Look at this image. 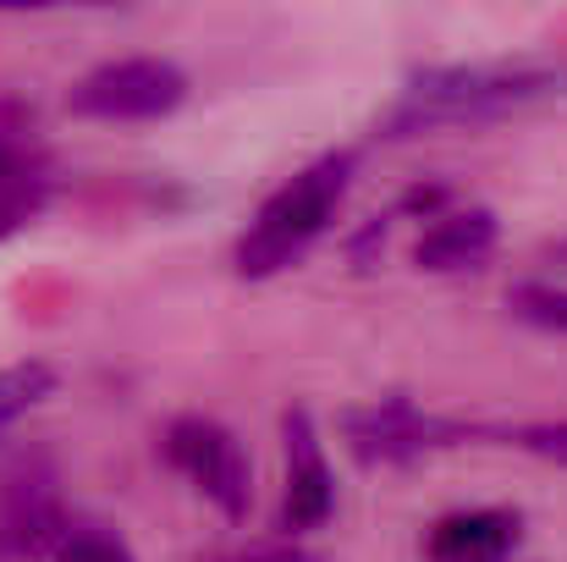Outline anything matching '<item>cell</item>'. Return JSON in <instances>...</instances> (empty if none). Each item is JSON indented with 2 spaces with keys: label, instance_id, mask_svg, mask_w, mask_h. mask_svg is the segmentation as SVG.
<instances>
[{
  "label": "cell",
  "instance_id": "obj_1",
  "mask_svg": "<svg viewBox=\"0 0 567 562\" xmlns=\"http://www.w3.org/2000/svg\"><path fill=\"white\" fill-rule=\"evenodd\" d=\"M567 89V67L557 61H474V67H424L408 78L396 105L375 122V139L402 144L441 127H480L540 105Z\"/></svg>",
  "mask_w": 567,
  "mask_h": 562
},
{
  "label": "cell",
  "instance_id": "obj_2",
  "mask_svg": "<svg viewBox=\"0 0 567 562\" xmlns=\"http://www.w3.org/2000/svg\"><path fill=\"white\" fill-rule=\"evenodd\" d=\"M353 172H359V155L353 150H331V155L309 161L303 172H292L287 183L259 204V215L248 221V232L237 237L231 270L243 282H270L287 265H298L331 232V221H337V210H342V198L353 187Z\"/></svg>",
  "mask_w": 567,
  "mask_h": 562
},
{
  "label": "cell",
  "instance_id": "obj_15",
  "mask_svg": "<svg viewBox=\"0 0 567 562\" xmlns=\"http://www.w3.org/2000/svg\"><path fill=\"white\" fill-rule=\"evenodd\" d=\"M446 210H457V187L452 183H413L396 193V215H413V221H435V215H446Z\"/></svg>",
  "mask_w": 567,
  "mask_h": 562
},
{
  "label": "cell",
  "instance_id": "obj_3",
  "mask_svg": "<svg viewBox=\"0 0 567 562\" xmlns=\"http://www.w3.org/2000/svg\"><path fill=\"white\" fill-rule=\"evenodd\" d=\"M161 452L220 519H231V524L248 519V508H254V463H248L243 441L220 419L177 413L166 425V436H161Z\"/></svg>",
  "mask_w": 567,
  "mask_h": 562
},
{
  "label": "cell",
  "instance_id": "obj_19",
  "mask_svg": "<svg viewBox=\"0 0 567 562\" xmlns=\"http://www.w3.org/2000/svg\"><path fill=\"white\" fill-rule=\"evenodd\" d=\"M215 562H315V558H303L298 546H254V552H226Z\"/></svg>",
  "mask_w": 567,
  "mask_h": 562
},
{
  "label": "cell",
  "instance_id": "obj_10",
  "mask_svg": "<svg viewBox=\"0 0 567 562\" xmlns=\"http://www.w3.org/2000/svg\"><path fill=\"white\" fill-rule=\"evenodd\" d=\"M55 365H44V359H17V365H6L0 370V436L17 425V419H28L50 391H55Z\"/></svg>",
  "mask_w": 567,
  "mask_h": 562
},
{
  "label": "cell",
  "instance_id": "obj_4",
  "mask_svg": "<svg viewBox=\"0 0 567 562\" xmlns=\"http://www.w3.org/2000/svg\"><path fill=\"white\" fill-rule=\"evenodd\" d=\"M66 508H61V474L55 458L28 447L0 463V562H44L55 558L66 535Z\"/></svg>",
  "mask_w": 567,
  "mask_h": 562
},
{
  "label": "cell",
  "instance_id": "obj_16",
  "mask_svg": "<svg viewBox=\"0 0 567 562\" xmlns=\"http://www.w3.org/2000/svg\"><path fill=\"white\" fill-rule=\"evenodd\" d=\"M22 177H50V161L33 139H0V187Z\"/></svg>",
  "mask_w": 567,
  "mask_h": 562
},
{
  "label": "cell",
  "instance_id": "obj_13",
  "mask_svg": "<svg viewBox=\"0 0 567 562\" xmlns=\"http://www.w3.org/2000/svg\"><path fill=\"white\" fill-rule=\"evenodd\" d=\"M50 204V177H22V183L0 187V243L17 237L22 226H33Z\"/></svg>",
  "mask_w": 567,
  "mask_h": 562
},
{
  "label": "cell",
  "instance_id": "obj_11",
  "mask_svg": "<svg viewBox=\"0 0 567 562\" xmlns=\"http://www.w3.org/2000/svg\"><path fill=\"white\" fill-rule=\"evenodd\" d=\"M507 315L535 326V331L567 337V287H557V282H518L507 293Z\"/></svg>",
  "mask_w": 567,
  "mask_h": 562
},
{
  "label": "cell",
  "instance_id": "obj_8",
  "mask_svg": "<svg viewBox=\"0 0 567 562\" xmlns=\"http://www.w3.org/2000/svg\"><path fill=\"white\" fill-rule=\"evenodd\" d=\"M502 243V221L485 204H457L446 215H435L419 243H413V265L430 276H457V270H480Z\"/></svg>",
  "mask_w": 567,
  "mask_h": 562
},
{
  "label": "cell",
  "instance_id": "obj_5",
  "mask_svg": "<svg viewBox=\"0 0 567 562\" xmlns=\"http://www.w3.org/2000/svg\"><path fill=\"white\" fill-rule=\"evenodd\" d=\"M183 100H188V72L166 55L105 61L66 89V111L89 122H161Z\"/></svg>",
  "mask_w": 567,
  "mask_h": 562
},
{
  "label": "cell",
  "instance_id": "obj_7",
  "mask_svg": "<svg viewBox=\"0 0 567 562\" xmlns=\"http://www.w3.org/2000/svg\"><path fill=\"white\" fill-rule=\"evenodd\" d=\"M281 452H287V491H281V530L303 535L320 530L337 513V474L326 463V441L315 430V413L292 402L281 413Z\"/></svg>",
  "mask_w": 567,
  "mask_h": 562
},
{
  "label": "cell",
  "instance_id": "obj_9",
  "mask_svg": "<svg viewBox=\"0 0 567 562\" xmlns=\"http://www.w3.org/2000/svg\"><path fill=\"white\" fill-rule=\"evenodd\" d=\"M524 519L513 508H468V513H446L430 541L424 558L430 562H507L518 546Z\"/></svg>",
  "mask_w": 567,
  "mask_h": 562
},
{
  "label": "cell",
  "instance_id": "obj_14",
  "mask_svg": "<svg viewBox=\"0 0 567 562\" xmlns=\"http://www.w3.org/2000/svg\"><path fill=\"white\" fill-rule=\"evenodd\" d=\"M513 441H518L529 458L567 469V419H535V425H518Z\"/></svg>",
  "mask_w": 567,
  "mask_h": 562
},
{
  "label": "cell",
  "instance_id": "obj_6",
  "mask_svg": "<svg viewBox=\"0 0 567 562\" xmlns=\"http://www.w3.org/2000/svg\"><path fill=\"white\" fill-rule=\"evenodd\" d=\"M342 436H348L359 463L391 469V463H413V458L463 447L480 430L463 425V419H446V413H424L413 397H375L370 408H348L342 413Z\"/></svg>",
  "mask_w": 567,
  "mask_h": 562
},
{
  "label": "cell",
  "instance_id": "obj_17",
  "mask_svg": "<svg viewBox=\"0 0 567 562\" xmlns=\"http://www.w3.org/2000/svg\"><path fill=\"white\" fill-rule=\"evenodd\" d=\"M385 221H391V215H370V221L359 226V237L348 243V254H353V265H359V270H370V259H375V248H380V243H385Z\"/></svg>",
  "mask_w": 567,
  "mask_h": 562
},
{
  "label": "cell",
  "instance_id": "obj_12",
  "mask_svg": "<svg viewBox=\"0 0 567 562\" xmlns=\"http://www.w3.org/2000/svg\"><path fill=\"white\" fill-rule=\"evenodd\" d=\"M50 562H138V558H133V546H127V541H122L116 530L72 519V524H66V535H61V546H55V558H50Z\"/></svg>",
  "mask_w": 567,
  "mask_h": 562
},
{
  "label": "cell",
  "instance_id": "obj_20",
  "mask_svg": "<svg viewBox=\"0 0 567 562\" xmlns=\"http://www.w3.org/2000/svg\"><path fill=\"white\" fill-rule=\"evenodd\" d=\"M540 259H546V265H557V270H567V237L546 243V248H540Z\"/></svg>",
  "mask_w": 567,
  "mask_h": 562
},
{
  "label": "cell",
  "instance_id": "obj_18",
  "mask_svg": "<svg viewBox=\"0 0 567 562\" xmlns=\"http://www.w3.org/2000/svg\"><path fill=\"white\" fill-rule=\"evenodd\" d=\"M33 127V105L17 94H0V139H28Z\"/></svg>",
  "mask_w": 567,
  "mask_h": 562
}]
</instances>
